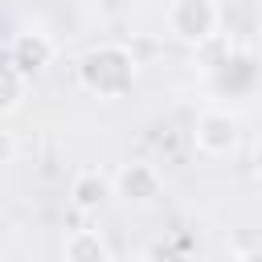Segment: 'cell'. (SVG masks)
<instances>
[{"mask_svg": "<svg viewBox=\"0 0 262 262\" xmlns=\"http://www.w3.org/2000/svg\"><path fill=\"white\" fill-rule=\"evenodd\" d=\"M192 143L205 156H225L237 147V119L229 111H205L192 127Z\"/></svg>", "mask_w": 262, "mask_h": 262, "instance_id": "cell-3", "label": "cell"}, {"mask_svg": "<svg viewBox=\"0 0 262 262\" xmlns=\"http://www.w3.org/2000/svg\"><path fill=\"white\" fill-rule=\"evenodd\" d=\"M12 156H16V135H12V131H4V127H0V164H8V160H12Z\"/></svg>", "mask_w": 262, "mask_h": 262, "instance_id": "cell-9", "label": "cell"}, {"mask_svg": "<svg viewBox=\"0 0 262 262\" xmlns=\"http://www.w3.org/2000/svg\"><path fill=\"white\" fill-rule=\"evenodd\" d=\"M106 196H111V180H106V176H98L94 168L78 172V176H74V184H70V201H74V209H78V213H94V209H102V205H106Z\"/></svg>", "mask_w": 262, "mask_h": 262, "instance_id": "cell-6", "label": "cell"}, {"mask_svg": "<svg viewBox=\"0 0 262 262\" xmlns=\"http://www.w3.org/2000/svg\"><path fill=\"white\" fill-rule=\"evenodd\" d=\"M237 262H262V258H258V250H246V254H242Z\"/></svg>", "mask_w": 262, "mask_h": 262, "instance_id": "cell-10", "label": "cell"}, {"mask_svg": "<svg viewBox=\"0 0 262 262\" xmlns=\"http://www.w3.org/2000/svg\"><path fill=\"white\" fill-rule=\"evenodd\" d=\"M53 53H57V45L45 37V33H20L16 41H12V57H8V66L16 70V74H37V70H45L49 61H53Z\"/></svg>", "mask_w": 262, "mask_h": 262, "instance_id": "cell-4", "label": "cell"}, {"mask_svg": "<svg viewBox=\"0 0 262 262\" xmlns=\"http://www.w3.org/2000/svg\"><path fill=\"white\" fill-rule=\"evenodd\" d=\"M82 82L98 98H119L135 82V57L123 45H98L82 57Z\"/></svg>", "mask_w": 262, "mask_h": 262, "instance_id": "cell-1", "label": "cell"}, {"mask_svg": "<svg viewBox=\"0 0 262 262\" xmlns=\"http://www.w3.org/2000/svg\"><path fill=\"white\" fill-rule=\"evenodd\" d=\"M115 188H119V196H123V201L147 205V201H156V196H160L164 180H160V172H156L151 164H127V168L115 176Z\"/></svg>", "mask_w": 262, "mask_h": 262, "instance_id": "cell-5", "label": "cell"}, {"mask_svg": "<svg viewBox=\"0 0 262 262\" xmlns=\"http://www.w3.org/2000/svg\"><path fill=\"white\" fill-rule=\"evenodd\" d=\"M25 74H16L12 66H0V115H8V111H16L20 106V98H25Z\"/></svg>", "mask_w": 262, "mask_h": 262, "instance_id": "cell-8", "label": "cell"}, {"mask_svg": "<svg viewBox=\"0 0 262 262\" xmlns=\"http://www.w3.org/2000/svg\"><path fill=\"white\" fill-rule=\"evenodd\" d=\"M106 242L98 229H74L66 237V262H106Z\"/></svg>", "mask_w": 262, "mask_h": 262, "instance_id": "cell-7", "label": "cell"}, {"mask_svg": "<svg viewBox=\"0 0 262 262\" xmlns=\"http://www.w3.org/2000/svg\"><path fill=\"white\" fill-rule=\"evenodd\" d=\"M217 20H221V8L213 0H172V8H168V29L180 41H205V37H213Z\"/></svg>", "mask_w": 262, "mask_h": 262, "instance_id": "cell-2", "label": "cell"}]
</instances>
